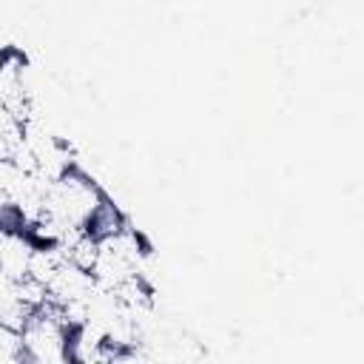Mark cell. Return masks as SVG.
I'll use <instances>...</instances> for the list:
<instances>
[{
  "label": "cell",
  "instance_id": "1",
  "mask_svg": "<svg viewBox=\"0 0 364 364\" xmlns=\"http://www.w3.org/2000/svg\"><path fill=\"white\" fill-rule=\"evenodd\" d=\"M71 324L57 301L46 296L40 307H34L20 327L23 336V353L26 361L37 364H57V361H71L68 355V341H71Z\"/></svg>",
  "mask_w": 364,
  "mask_h": 364
},
{
  "label": "cell",
  "instance_id": "2",
  "mask_svg": "<svg viewBox=\"0 0 364 364\" xmlns=\"http://www.w3.org/2000/svg\"><path fill=\"white\" fill-rule=\"evenodd\" d=\"M128 228V219L125 213L119 210V205H114L105 193L100 196V202L94 205V210L88 213L85 225H82V233L91 236L94 242H102V239H111L117 233H122Z\"/></svg>",
  "mask_w": 364,
  "mask_h": 364
},
{
  "label": "cell",
  "instance_id": "3",
  "mask_svg": "<svg viewBox=\"0 0 364 364\" xmlns=\"http://www.w3.org/2000/svg\"><path fill=\"white\" fill-rule=\"evenodd\" d=\"M0 361H26L20 330L9 327L3 321H0Z\"/></svg>",
  "mask_w": 364,
  "mask_h": 364
}]
</instances>
